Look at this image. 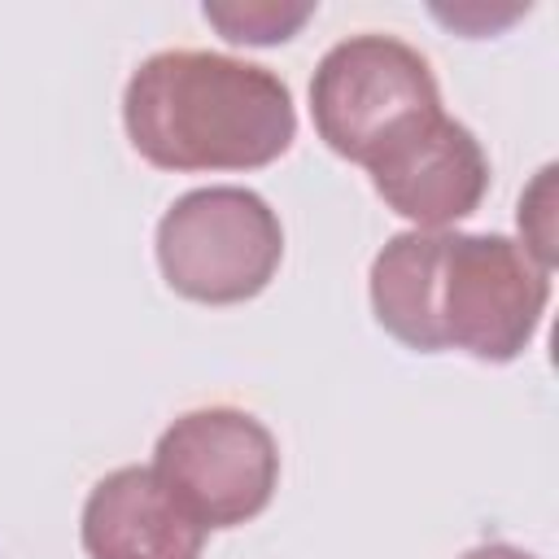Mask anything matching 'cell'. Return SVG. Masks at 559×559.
Masks as SVG:
<instances>
[{
    "label": "cell",
    "instance_id": "cell-1",
    "mask_svg": "<svg viewBox=\"0 0 559 559\" xmlns=\"http://www.w3.org/2000/svg\"><path fill=\"white\" fill-rule=\"evenodd\" d=\"M371 310L406 349L511 362L537 336L550 271L502 231H397L371 262Z\"/></svg>",
    "mask_w": 559,
    "mask_h": 559
},
{
    "label": "cell",
    "instance_id": "cell-2",
    "mask_svg": "<svg viewBox=\"0 0 559 559\" xmlns=\"http://www.w3.org/2000/svg\"><path fill=\"white\" fill-rule=\"evenodd\" d=\"M122 127L157 170H258L288 153L297 109L288 83L258 61L166 48L131 70Z\"/></svg>",
    "mask_w": 559,
    "mask_h": 559
},
{
    "label": "cell",
    "instance_id": "cell-7",
    "mask_svg": "<svg viewBox=\"0 0 559 559\" xmlns=\"http://www.w3.org/2000/svg\"><path fill=\"white\" fill-rule=\"evenodd\" d=\"M205 533L175 489L140 463L105 472L79 520L87 559H201Z\"/></svg>",
    "mask_w": 559,
    "mask_h": 559
},
{
    "label": "cell",
    "instance_id": "cell-6",
    "mask_svg": "<svg viewBox=\"0 0 559 559\" xmlns=\"http://www.w3.org/2000/svg\"><path fill=\"white\" fill-rule=\"evenodd\" d=\"M367 175L393 214L411 218L419 231H445L485 201L489 157L480 140L441 109L393 135L367 162Z\"/></svg>",
    "mask_w": 559,
    "mask_h": 559
},
{
    "label": "cell",
    "instance_id": "cell-9",
    "mask_svg": "<svg viewBox=\"0 0 559 559\" xmlns=\"http://www.w3.org/2000/svg\"><path fill=\"white\" fill-rule=\"evenodd\" d=\"M550 179H555V166H542L537 183L520 197V231H524V249L550 271L555 266V231H550Z\"/></svg>",
    "mask_w": 559,
    "mask_h": 559
},
{
    "label": "cell",
    "instance_id": "cell-3",
    "mask_svg": "<svg viewBox=\"0 0 559 559\" xmlns=\"http://www.w3.org/2000/svg\"><path fill=\"white\" fill-rule=\"evenodd\" d=\"M280 258V214L253 188H192L175 197L157 223V266L166 284L201 306L258 297L275 280Z\"/></svg>",
    "mask_w": 559,
    "mask_h": 559
},
{
    "label": "cell",
    "instance_id": "cell-5",
    "mask_svg": "<svg viewBox=\"0 0 559 559\" xmlns=\"http://www.w3.org/2000/svg\"><path fill=\"white\" fill-rule=\"evenodd\" d=\"M153 472L205 528H236L275 498L280 445L258 415L240 406H201L157 437Z\"/></svg>",
    "mask_w": 559,
    "mask_h": 559
},
{
    "label": "cell",
    "instance_id": "cell-8",
    "mask_svg": "<svg viewBox=\"0 0 559 559\" xmlns=\"http://www.w3.org/2000/svg\"><path fill=\"white\" fill-rule=\"evenodd\" d=\"M201 13L231 44H280V39H293L306 26L314 4L310 0H301V4H275V0H231V4H223V0H205Z\"/></svg>",
    "mask_w": 559,
    "mask_h": 559
},
{
    "label": "cell",
    "instance_id": "cell-10",
    "mask_svg": "<svg viewBox=\"0 0 559 559\" xmlns=\"http://www.w3.org/2000/svg\"><path fill=\"white\" fill-rule=\"evenodd\" d=\"M459 559H537V555H528V550H520V546H511V542H485V546H472V550L459 555Z\"/></svg>",
    "mask_w": 559,
    "mask_h": 559
},
{
    "label": "cell",
    "instance_id": "cell-4",
    "mask_svg": "<svg viewBox=\"0 0 559 559\" xmlns=\"http://www.w3.org/2000/svg\"><path fill=\"white\" fill-rule=\"evenodd\" d=\"M428 114H441L432 66L397 35H349L332 44L310 74V118L319 140L358 166Z\"/></svg>",
    "mask_w": 559,
    "mask_h": 559
}]
</instances>
